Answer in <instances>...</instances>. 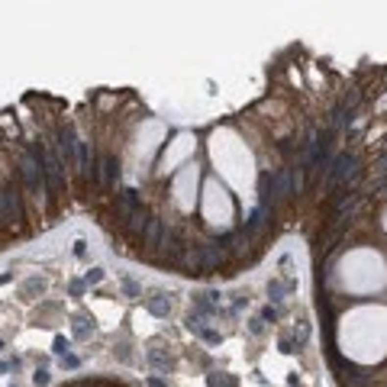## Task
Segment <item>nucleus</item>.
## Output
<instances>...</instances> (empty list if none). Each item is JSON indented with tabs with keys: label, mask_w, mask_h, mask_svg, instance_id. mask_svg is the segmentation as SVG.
<instances>
[{
	"label": "nucleus",
	"mask_w": 387,
	"mask_h": 387,
	"mask_svg": "<svg viewBox=\"0 0 387 387\" xmlns=\"http://www.w3.org/2000/svg\"><path fill=\"white\" fill-rule=\"evenodd\" d=\"M36 158L42 165V178H46V191L52 197H58L65 187V165H62V155H55L48 145H39L36 148Z\"/></svg>",
	"instance_id": "f257e3e1"
},
{
	"label": "nucleus",
	"mask_w": 387,
	"mask_h": 387,
	"mask_svg": "<svg viewBox=\"0 0 387 387\" xmlns=\"http://www.w3.org/2000/svg\"><path fill=\"white\" fill-rule=\"evenodd\" d=\"M226 262H229V245H226V239L200 245V274H213V271H219Z\"/></svg>",
	"instance_id": "f03ea898"
},
{
	"label": "nucleus",
	"mask_w": 387,
	"mask_h": 387,
	"mask_svg": "<svg viewBox=\"0 0 387 387\" xmlns=\"http://www.w3.org/2000/svg\"><path fill=\"white\" fill-rule=\"evenodd\" d=\"M23 219V203H20V191L13 184L0 187V226L20 223Z\"/></svg>",
	"instance_id": "7ed1b4c3"
},
{
	"label": "nucleus",
	"mask_w": 387,
	"mask_h": 387,
	"mask_svg": "<svg viewBox=\"0 0 387 387\" xmlns=\"http://www.w3.org/2000/svg\"><path fill=\"white\" fill-rule=\"evenodd\" d=\"M355 165H358V158L352 152H339L333 162H329V168H326V187H329V191H336V187L348 178V171L355 168Z\"/></svg>",
	"instance_id": "20e7f679"
},
{
	"label": "nucleus",
	"mask_w": 387,
	"mask_h": 387,
	"mask_svg": "<svg viewBox=\"0 0 387 387\" xmlns=\"http://www.w3.org/2000/svg\"><path fill=\"white\" fill-rule=\"evenodd\" d=\"M20 174H23V184H26V191L39 194L42 187H46V178H42V165H39L36 152H26L23 158H20Z\"/></svg>",
	"instance_id": "39448f33"
},
{
	"label": "nucleus",
	"mask_w": 387,
	"mask_h": 387,
	"mask_svg": "<svg viewBox=\"0 0 387 387\" xmlns=\"http://www.w3.org/2000/svg\"><path fill=\"white\" fill-rule=\"evenodd\" d=\"M58 152H62V165L77 162V139H74V129L71 126L58 129Z\"/></svg>",
	"instance_id": "423d86ee"
},
{
	"label": "nucleus",
	"mask_w": 387,
	"mask_h": 387,
	"mask_svg": "<svg viewBox=\"0 0 387 387\" xmlns=\"http://www.w3.org/2000/svg\"><path fill=\"white\" fill-rule=\"evenodd\" d=\"M162 242H165V223L152 217L148 226H145V232H142V245H145L148 252H155V248H162Z\"/></svg>",
	"instance_id": "0eeeda50"
},
{
	"label": "nucleus",
	"mask_w": 387,
	"mask_h": 387,
	"mask_svg": "<svg viewBox=\"0 0 387 387\" xmlns=\"http://www.w3.org/2000/svg\"><path fill=\"white\" fill-rule=\"evenodd\" d=\"M271 213H274V210L262 207V203H258V207L252 210V213H248V219H245V236H248V239H252V236H255V232H262L265 226H268Z\"/></svg>",
	"instance_id": "6e6552de"
},
{
	"label": "nucleus",
	"mask_w": 387,
	"mask_h": 387,
	"mask_svg": "<svg viewBox=\"0 0 387 387\" xmlns=\"http://www.w3.org/2000/svg\"><path fill=\"white\" fill-rule=\"evenodd\" d=\"M171 294H165V290H152V297H145V307H148V313L152 316H158V319H165L171 313V300H168Z\"/></svg>",
	"instance_id": "1a4fd4ad"
},
{
	"label": "nucleus",
	"mask_w": 387,
	"mask_h": 387,
	"mask_svg": "<svg viewBox=\"0 0 387 387\" xmlns=\"http://www.w3.org/2000/svg\"><path fill=\"white\" fill-rule=\"evenodd\" d=\"M116 178H120V158H116V155H103L100 158V184L113 187Z\"/></svg>",
	"instance_id": "9d476101"
},
{
	"label": "nucleus",
	"mask_w": 387,
	"mask_h": 387,
	"mask_svg": "<svg viewBox=\"0 0 387 387\" xmlns=\"http://www.w3.org/2000/svg\"><path fill=\"white\" fill-rule=\"evenodd\" d=\"M139 207H142L139 191H136V187H126V191L120 194V219H126L132 210H139Z\"/></svg>",
	"instance_id": "9b49d317"
},
{
	"label": "nucleus",
	"mask_w": 387,
	"mask_h": 387,
	"mask_svg": "<svg viewBox=\"0 0 387 387\" xmlns=\"http://www.w3.org/2000/svg\"><path fill=\"white\" fill-rule=\"evenodd\" d=\"M294 287H297V284H294L290 278H287V281H271V284H268V297H271L274 303H281L287 294H290V290H294Z\"/></svg>",
	"instance_id": "f8f14e48"
},
{
	"label": "nucleus",
	"mask_w": 387,
	"mask_h": 387,
	"mask_svg": "<svg viewBox=\"0 0 387 387\" xmlns=\"http://www.w3.org/2000/svg\"><path fill=\"white\" fill-rule=\"evenodd\" d=\"M91 333H94V319L91 316H77L74 319V336L77 339H87Z\"/></svg>",
	"instance_id": "ddd939ff"
},
{
	"label": "nucleus",
	"mask_w": 387,
	"mask_h": 387,
	"mask_svg": "<svg viewBox=\"0 0 387 387\" xmlns=\"http://www.w3.org/2000/svg\"><path fill=\"white\" fill-rule=\"evenodd\" d=\"M148 362H152L162 374H165V371H171V358H165L162 352H158V348H148Z\"/></svg>",
	"instance_id": "4468645a"
},
{
	"label": "nucleus",
	"mask_w": 387,
	"mask_h": 387,
	"mask_svg": "<svg viewBox=\"0 0 387 387\" xmlns=\"http://www.w3.org/2000/svg\"><path fill=\"white\" fill-rule=\"evenodd\" d=\"M123 290H126V297H132V300H136V297H142V287L136 284L132 278H126V274H123Z\"/></svg>",
	"instance_id": "2eb2a0df"
},
{
	"label": "nucleus",
	"mask_w": 387,
	"mask_h": 387,
	"mask_svg": "<svg viewBox=\"0 0 387 387\" xmlns=\"http://www.w3.org/2000/svg\"><path fill=\"white\" fill-rule=\"evenodd\" d=\"M55 355H58V358H65V355H68V339H65V336H55Z\"/></svg>",
	"instance_id": "dca6fc26"
},
{
	"label": "nucleus",
	"mask_w": 387,
	"mask_h": 387,
	"mask_svg": "<svg viewBox=\"0 0 387 387\" xmlns=\"http://www.w3.org/2000/svg\"><path fill=\"white\" fill-rule=\"evenodd\" d=\"M100 281H103V268H91L87 278H84V284H100Z\"/></svg>",
	"instance_id": "f3484780"
},
{
	"label": "nucleus",
	"mask_w": 387,
	"mask_h": 387,
	"mask_svg": "<svg viewBox=\"0 0 387 387\" xmlns=\"http://www.w3.org/2000/svg\"><path fill=\"white\" fill-rule=\"evenodd\" d=\"M207 384H210V387H232V381H226L223 374H210Z\"/></svg>",
	"instance_id": "a211bd4d"
},
{
	"label": "nucleus",
	"mask_w": 387,
	"mask_h": 387,
	"mask_svg": "<svg viewBox=\"0 0 387 387\" xmlns=\"http://www.w3.org/2000/svg\"><path fill=\"white\" fill-rule=\"evenodd\" d=\"M32 384H36V387H46L48 384V371H46V368H39V371L32 374Z\"/></svg>",
	"instance_id": "6ab92c4d"
},
{
	"label": "nucleus",
	"mask_w": 387,
	"mask_h": 387,
	"mask_svg": "<svg viewBox=\"0 0 387 387\" xmlns=\"http://www.w3.org/2000/svg\"><path fill=\"white\" fill-rule=\"evenodd\" d=\"M258 319H262V323H274V319H278V310H274V307H265Z\"/></svg>",
	"instance_id": "aec40b11"
},
{
	"label": "nucleus",
	"mask_w": 387,
	"mask_h": 387,
	"mask_svg": "<svg viewBox=\"0 0 387 387\" xmlns=\"http://www.w3.org/2000/svg\"><path fill=\"white\" fill-rule=\"evenodd\" d=\"M200 339H203V342H210V345H217V342H219V333H217V329H203Z\"/></svg>",
	"instance_id": "412c9836"
},
{
	"label": "nucleus",
	"mask_w": 387,
	"mask_h": 387,
	"mask_svg": "<svg viewBox=\"0 0 387 387\" xmlns=\"http://www.w3.org/2000/svg\"><path fill=\"white\" fill-rule=\"evenodd\" d=\"M62 364H65V368H71V371H74L77 364H81V358H77V355H65V358H62Z\"/></svg>",
	"instance_id": "4be33fe9"
},
{
	"label": "nucleus",
	"mask_w": 387,
	"mask_h": 387,
	"mask_svg": "<svg viewBox=\"0 0 387 387\" xmlns=\"http://www.w3.org/2000/svg\"><path fill=\"white\" fill-rule=\"evenodd\" d=\"M74 255H77V258H84V255H87V242H84V239H77V242H74Z\"/></svg>",
	"instance_id": "5701e85b"
},
{
	"label": "nucleus",
	"mask_w": 387,
	"mask_h": 387,
	"mask_svg": "<svg viewBox=\"0 0 387 387\" xmlns=\"http://www.w3.org/2000/svg\"><path fill=\"white\" fill-rule=\"evenodd\" d=\"M248 329H252V333H255V336H258V333H262V329H265V323H262V319H258V316H255V319H252V323H248Z\"/></svg>",
	"instance_id": "b1692460"
},
{
	"label": "nucleus",
	"mask_w": 387,
	"mask_h": 387,
	"mask_svg": "<svg viewBox=\"0 0 387 387\" xmlns=\"http://www.w3.org/2000/svg\"><path fill=\"white\" fill-rule=\"evenodd\" d=\"M84 290V281H71V294H81Z\"/></svg>",
	"instance_id": "393cba45"
},
{
	"label": "nucleus",
	"mask_w": 387,
	"mask_h": 387,
	"mask_svg": "<svg viewBox=\"0 0 387 387\" xmlns=\"http://www.w3.org/2000/svg\"><path fill=\"white\" fill-rule=\"evenodd\" d=\"M148 387H168V384H165L162 378H148Z\"/></svg>",
	"instance_id": "a878e982"
},
{
	"label": "nucleus",
	"mask_w": 387,
	"mask_h": 387,
	"mask_svg": "<svg viewBox=\"0 0 387 387\" xmlns=\"http://www.w3.org/2000/svg\"><path fill=\"white\" fill-rule=\"evenodd\" d=\"M0 345H3V339H0Z\"/></svg>",
	"instance_id": "bb28decb"
}]
</instances>
